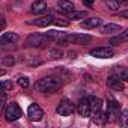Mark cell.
I'll list each match as a JSON object with an SVG mask.
<instances>
[{"mask_svg":"<svg viewBox=\"0 0 128 128\" xmlns=\"http://www.w3.org/2000/svg\"><path fill=\"white\" fill-rule=\"evenodd\" d=\"M3 114L6 116L8 122H12V120H17V119H20L23 116V110L20 108V106L17 102H9Z\"/></svg>","mask_w":128,"mask_h":128,"instance_id":"cell-4","label":"cell"},{"mask_svg":"<svg viewBox=\"0 0 128 128\" xmlns=\"http://www.w3.org/2000/svg\"><path fill=\"white\" fill-rule=\"evenodd\" d=\"M60 86H62V82L59 78L45 77V78H41L39 82H36L35 90L42 92V94H51V92H56L57 89H60Z\"/></svg>","mask_w":128,"mask_h":128,"instance_id":"cell-1","label":"cell"},{"mask_svg":"<svg viewBox=\"0 0 128 128\" xmlns=\"http://www.w3.org/2000/svg\"><path fill=\"white\" fill-rule=\"evenodd\" d=\"M50 57L51 59H59V57H62V51L60 50H50Z\"/></svg>","mask_w":128,"mask_h":128,"instance_id":"cell-26","label":"cell"},{"mask_svg":"<svg viewBox=\"0 0 128 128\" xmlns=\"http://www.w3.org/2000/svg\"><path fill=\"white\" fill-rule=\"evenodd\" d=\"M56 21V18L53 15H47V17H41V18H36L33 21H29V24H33V26H38V27H47L50 24H53Z\"/></svg>","mask_w":128,"mask_h":128,"instance_id":"cell-11","label":"cell"},{"mask_svg":"<svg viewBox=\"0 0 128 128\" xmlns=\"http://www.w3.org/2000/svg\"><path fill=\"white\" fill-rule=\"evenodd\" d=\"M86 15H88L86 11H72L68 14V18L70 20H83V18H86Z\"/></svg>","mask_w":128,"mask_h":128,"instance_id":"cell-20","label":"cell"},{"mask_svg":"<svg viewBox=\"0 0 128 128\" xmlns=\"http://www.w3.org/2000/svg\"><path fill=\"white\" fill-rule=\"evenodd\" d=\"M116 2H118L119 5H125V6H128V0H116Z\"/></svg>","mask_w":128,"mask_h":128,"instance_id":"cell-30","label":"cell"},{"mask_svg":"<svg viewBox=\"0 0 128 128\" xmlns=\"http://www.w3.org/2000/svg\"><path fill=\"white\" fill-rule=\"evenodd\" d=\"M57 8H59V11L63 12V14H70V12L74 11L76 6H74L72 2H70V0H59V2H57Z\"/></svg>","mask_w":128,"mask_h":128,"instance_id":"cell-14","label":"cell"},{"mask_svg":"<svg viewBox=\"0 0 128 128\" xmlns=\"http://www.w3.org/2000/svg\"><path fill=\"white\" fill-rule=\"evenodd\" d=\"M18 84H20L23 89H26V88H29L30 82H29V78H27V77H20V78H18Z\"/></svg>","mask_w":128,"mask_h":128,"instance_id":"cell-24","label":"cell"},{"mask_svg":"<svg viewBox=\"0 0 128 128\" xmlns=\"http://www.w3.org/2000/svg\"><path fill=\"white\" fill-rule=\"evenodd\" d=\"M54 24H59V26H68V24H70V21H62V20H56V21H54Z\"/></svg>","mask_w":128,"mask_h":128,"instance_id":"cell-27","label":"cell"},{"mask_svg":"<svg viewBox=\"0 0 128 128\" xmlns=\"http://www.w3.org/2000/svg\"><path fill=\"white\" fill-rule=\"evenodd\" d=\"M114 32H120V26L108 23V24H106V26L101 27V33L102 35H110V33H114Z\"/></svg>","mask_w":128,"mask_h":128,"instance_id":"cell-18","label":"cell"},{"mask_svg":"<svg viewBox=\"0 0 128 128\" xmlns=\"http://www.w3.org/2000/svg\"><path fill=\"white\" fill-rule=\"evenodd\" d=\"M119 114H120V108H119L118 101L110 98L108 100V107H107V120H114L116 118L119 119Z\"/></svg>","mask_w":128,"mask_h":128,"instance_id":"cell-8","label":"cell"},{"mask_svg":"<svg viewBox=\"0 0 128 128\" xmlns=\"http://www.w3.org/2000/svg\"><path fill=\"white\" fill-rule=\"evenodd\" d=\"M126 41H128V29L124 30V32H120L118 36H113V38L110 39V44H112V45H120V44H124V42H126Z\"/></svg>","mask_w":128,"mask_h":128,"instance_id":"cell-15","label":"cell"},{"mask_svg":"<svg viewBox=\"0 0 128 128\" xmlns=\"http://www.w3.org/2000/svg\"><path fill=\"white\" fill-rule=\"evenodd\" d=\"M106 5L108 6L110 11H118V8H119V3L116 0H106Z\"/></svg>","mask_w":128,"mask_h":128,"instance_id":"cell-22","label":"cell"},{"mask_svg":"<svg viewBox=\"0 0 128 128\" xmlns=\"http://www.w3.org/2000/svg\"><path fill=\"white\" fill-rule=\"evenodd\" d=\"M107 86L110 89H113V90H124V82L118 76H114V74H112L107 78Z\"/></svg>","mask_w":128,"mask_h":128,"instance_id":"cell-10","label":"cell"},{"mask_svg":"<svg viewBox=\"0 0 128 128\" xmlns=\"http://www.w3.org/2000/svg\"><path fill=\"white\" fill-rule=\"evenodd\" d=\"M27 116H29L30 120L38 122V120L42 119V116H44V110H42L38 104H30L29 108H27Z\"/></svg>","mask_w":128,"mask_h":128,"instance_id":"cell-9","label":"cell"},{"mask_svg":"<svg viewBox=\"0 0 128 128\" xmlns=\"http://www.w3.org/2000/svg\"><path fill=\"white\" fill-rule=\"evenodd\" d=\"M90 56L94 57H98V59H110L114 56V50L110 48V47H100V48H94L89 51Z\"/></svg>","mask_w":128,"mask_h":128,"instance_id":"cell-6","label":"cell"},{"mask_svg":"<svg viewBox=\"0 0 128 128\" xmlns=\"http://www.w3.org/2000/svg\"><path fill=\"white\" fill-rule=\"evenodd\" d=\"M113 74L118 76L122 82L128 80V68H125V66H114L113 68Z\"/></svg>","mask_w":128,"mask_h":128,"instance_id":"cell-17","label":"cell"},{"mask_svg":"<svg viewBox=\"0 0 128 128\" xmlns=\"http://www.w3.org/2000/svg\"><path fill=\"white\" fill-rule=\"evenodd\" d=\"M94 2H95V0H83V5L88 6V8H90V6L94 5Z\"/></svg>","mask_w":128,"mask_h":128,"instance_id":"cell-28","label":"cell"},{"mask_svg":"<svg viewBox=\"0 0 128 128\" xmlns=\"http://www.w3.org/2000/svg\"><path fill=\"white\" fill-rule=\"evenodd\" d=\"M88 98H89V102H90V107H92V113L101 110V107H102V100L101 98H96V96H88Z\"/></svg>","mask_w":128,"mask_h":128,"instance_id":"cell-19","label":"cell"},{"mask_svg":"<svg viewBox=\"0 0 128 128\" xmlns=\"http://www.w3.org/2000/svg\"><path fill=\"white\" fill-rule=\"evenodd\" d=\"M3 27H5V17L2 15V29H3Z\"/></svg>","mask_w":128,"mask_h":128,"instance_id":"cell-31","label":"cell"},{"mask_svg":"<svg viewBox=\"0 0 128 128\" xmlns=\"http://www.w3.org/2000/svg\"><path fill=\"white\" fill-rule=\"evenodd\" d=\"M101 24H102V20L98 17H92V18H88V20L80 23V26L83 29H95V27H100Z\"/></svg>","mask_w":128,"mask_h":128,"instance_id":"cell-12","label":"cell"},{"mask_svg":"<svg viewBox=\"0 0 128 128\" xmlns=\"http://www.w3.org/2000/svg\"><path fill=\"white\" fill-rule=\"evenodd\" d=\"M18 41V35L17 33H12V32H3L2 36H0V42L2 44H12V42H17Z\"/></svg>","mask_w":128,"mask_h":128,"instance_id":"cell-16","label":"cell"},{"mask_svg":"<svg viewBox=\"0 0 128 128\" xmlns=\"http://www.w3.org/2000/svg\"><path fill=\"white\" fill-rule=\"evenodd\" d=\"M92 41V36L90 35H86V33H74V35H66L65 38H62L60 41H57L60 45H66V44H88Z\"/></svg>","mask_w":128,"mask_h":128,"instance_id":"cell-3","label":"cell"},{"mask_svg":"<svg viewBox=\"0 0 128 128\" xmlns=\"http://www.w3.org/2000/svg\"><path fill=\"white\" fill-rule=\"evenodd\" d=\"M47 3L44 2V0H38V2H35L30 8V12L35 14V15H39V14H45L47 12Z\"/></svg>","mask_w":128,"mask_h":128,"instance_id":"cell-13","label":"cell"},{"mask_svg":"<svg viewBox=\"0 0 128 128\" xmlns=\"http://www.w3.org/2000/svg\"><path fill=\"white\" fill-rule=\"evenodd\" d=\"M51 41H53V38L48 33H45V35H42V33H32L24 41V47H32V48L33 47H44L45 44H48Z\"/></svg>","mask_w":128,"mask_h":128,"instance_id":"cell-2","label":"cell"},{"mask_svg":"<svg viewBox=\"0 0 128 128\" xmlns=\"http://www.w3.org/2000/svg\"><path fill=\"white\" fill-rule=\"evenodd\" d=\"M119 15H120L122 18H128V9H126V11H122V12H119Z\"/></svg>","mask_w":128,"mask_h":128,"instance_id":"cell-29","label":"cell"},{"mask_svg":"<svg viewBox=\"0 0 128 128\" xmlns=\"http://www.w3.org/2000/svg\"><path fill=\"white\" fill-rule=\"evenodd\" d=\"M2 63H3L5 66H12L14 63H15V59H14L12 56H9V57H3V59H2Z\"/></svg>","mask_w":128,"mask_h":128,"instance_id":"cell-23","label":"cell"},{"mask_svg":"<svg viewBox=\"0 0 128 128\" xmlns=\"http://www.w3.org/2000/svg\"><path fill=\"white\" fill-rule=\"evenodd\" d=\"M74 110H76V104L72 102V101H70V100H62L59 104H57V107H56V112L60 114V116H70V114H72L74 113Z\"/></svg>","mask_w":128,"mask_h":128,"instance_id":"cell-5","label":"cell"},{"mask_svg":"<svg viewBox=\"0 0 128 128\" xmlns=\"http://www.w3.org/2000/svg\"><path fill=\"white\" fill-rule=\"evenodd\" d=\"M77 112H78V114L83 116V118L92 116V107H90V102H89V98H88V96H86V98H82V100L78 101V104H77Z\"/></svg>","mask_w":128,"mask_h":128,"instance_id":"cell-7","label":"cell"},{"mask_svg":"<svg viewBox=\"0 0 128 128\" xmlns=\"http://www.w3.org/2000/svg\"><path fill=\"white\" fill-rule=\"evenodd\" d=\"M12 88H14V84H12V82H9V80H3L2 82V89L3 90H12Z\"/></svg>","mask_w":128,"mask_h":128,"instance_id":"cell-25","label":"cell"},{"mask_svg":"<svg viewBox=\"0 0 128 128\" xmlns=\"http://www.w3.org/2000/svg\"><path fill=\"white\" fill-rule=\"evenodd\" d=\"M119 122L124 126H128V110H124L122 114H119Z\"/></svg>","mask_w":128,"mask_h":128,"instance_id":"cell-21","label":"cell"}]
</instances>
